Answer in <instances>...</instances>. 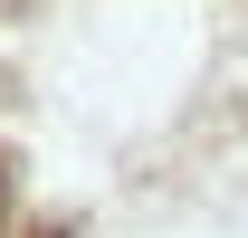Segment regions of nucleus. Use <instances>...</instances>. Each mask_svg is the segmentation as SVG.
Instances as JSON below:
<instances>
[{
    "label": "nucleus",
    "mask_w": 248,
    "mask_h": 238,
    "mask_svg": "<svg viewBox=\"0 0 248 238\" xmlns=\"http://www.w3.org/2000/svg\"><path fill=\"white\" fill-rule=\"evenodd\" d=\"M0 229H10V219H0Z\"/></svg>",
    "instance_id": "1"
}]
</instances>
